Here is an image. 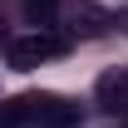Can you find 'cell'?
I'll return each instance as SVG.
<instances>
[{
    "instance_id": "1",
    "label": "cell",
    "mask_w": 128,
    "mask_h": 128,
    "mask_svg": "<svg viewBox=\"0 0 128 128\" xmlns=\"http://www.w3.org/2000/svg\"><path fill=\"white\" fill-rule=\"evenodd\" d=\"M54 54H64V40H59V34H44V30L10 44V64H15V69H34V64L54 59Z\"/></svg>"
},
{
    "instance_id": "2",
    "label": "cell",
    "mask_w": 128,
    "mask_h": 128,
    "mask_svg": "<svg viewBox=\"0 0 128 128\" xmlns=\"http://www.w3.org/2000/svg\"><path fill=\"white\" fill-rule=\"evenodd\" d=\"M54 104H59V98H49V94H25V98H15V104L0 108V123L5 128H20V123H40L44 128L49 113H54Z\"/></svg>"
},
{
    "instance_id": "3",
    "label": "cell",
    "mask_w": 128,
    "mask_h": 128,
    "mask_svg": "<svg viewBox=\"0 0 128 128\" xmlns=\"http://www.w3.org/2000/svg\"><path fill=\"white\" fill-rule=\"evenodd\" d=\"M123 94H128V69H108V74L98 79V98H104L108 108H118Z\"/></svg>"
},
{
    "instance_id": "4",
    "label": "cell",
    "mask_w": 128,
    "mask_h": 128,
    "mask_svg": "<svg viewBox=\"0 0 128 128\" xmlns=\"http://www.w3.org/2000/svg\"><path fill=\"white\" fill-rule=\"evenodd\" d=\"M25 20L40 25V30L54 25V20H59V0H25Z\"/></svg>"
},
{
    "instance_id": "5",
    "label": "cell",
    "mask_w": 128,
    "mask_h": 128,
    "mask_svg": "<svg viewBox=\"0 0 128 128\" xmlns=\"http://www.w3.org/2000/svg\"><path fill=\"white\" fill-rule=\"evenodd\" d=\"M44 128H79V104H54Z\"/></svg>"
}]
</instances>
